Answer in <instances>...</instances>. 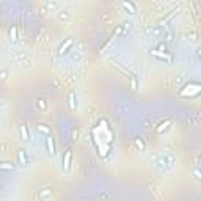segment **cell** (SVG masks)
<instances>
[{
    "instance_id": "2",
    "label": "cell",
    "mask_w": 201,
    "mask_h": 201,
    "mask_svg": "<svg viewBox=\"0 0 201 201\" xmlns=\"http://www.w3.org/2000/svg\"><path fill=\"white\" fill-rule=\"evenodd\" d=\"M72 44H74V39H72V38H68L65 43L60 46V49H58V55H65V53L68 52V49L72 47Z\"/></svg>"
},
{
    "instance_id": "13",
    "label": "cell",
    "mask_w": 201,
    "mask_h": 201,
    "mask_svg": "<svg viewBox=\"0 0 201 201\" xmlns=\"http://www.w3.org/2000/svg\"><path fill=\"white\" fill-rule=\"evenodd\" d=\"M0 168H2V170H11L13 171V165H11V163H8V162H3V163H0Z\"/></svg>"
},
{
    "instance_id": "8",
    "label": "cell",
    "mask_w": 201,
    "mask_h": 201,
    "mask_svg": "<svg viewBox=\"0 0 201 201\" xmlns=\"http://www.w3.org/2000/svg\"><path fill=\"white\" fill-rule=\"evenodd\" d=\"M36 131L41 132V134H44V135H47V137L50 135V129L46 124H38V126H36Z\"/></svg>"
},
{
    "instance_id": "17",
    "label": "cell",
    "mask_w": 201,
    "mask_h": 201,
    "mask_svg": "<svg viewBox=\"0 0 201 201\" xmlns=\"http://www.w3.org/2000/svg\"><path fill=\"white\" fill-rule=\"evenodd\" d=\"M10 33H11V38H13V39H16V38H14V36H16V30H14V29H11V30H10Z\"/></svg>"
},
{
    "instance_id": "1",
    "label": "cell",
    "mask_w": 201,
    "mask_h": 201,
    "mask_svg": "<svg viewBox=\"0 0 201 201\" xmlns=\"http://www.w3.org/2000/svg\"><path fill=\"white\" fill-rule=\"evenodd\" d=\"M201 94V83L198 82H189V83L181 90L182 97H198Z\"/></svg>"
},
{
    "instance_id": "11",
    "label": "cell",
    "mask_w": 201,
    "mask_h": 201,
    "mask_svg": "<svg viewBox=\"0 0 201 201\" xmlns=\"http://www.w3.org/2000/svg\"><path fill=\"white\" fill-rule=\"evenodd\" d=\"M170 124H171V123H170L168 120H167V121H163V123H160V126L157 127V132H159V134H162V132H165V131H168V127H170Z\"/></svg>"
},
{
    "instance_id": "19",
    "label": "cell",
    "mask_w": 201,
    "mask_h": 201,
    "mask_svg": "<svg viewBox=\"0 0 201 201\" xmlns=\"http://www.w3.org/2000/svg\"><path fill=\"white\" fill-rule=\"evenodd\" d=\"M199 163H201V157H199Z\"/></svg>"
},
{
    "instance_id": "3",
    "label": "cell",
    "mask_w": 201,
    "mask_h": 201,
    "mask_svg": "<svg viewBox=\"0 0 201 201\" xmlns=\"http://www.w3.org/2000/svg\"><path fill=\"white\" fill-rule=\"evenodd\" d=\"M151 55L156 57V58H159V60L171 61V55H168V53H165V52H160V50H151Z\"/></svg>"
},
{
    "instance_id": "10",
    "label": "cell",
    "mask_w": 201,
    "mask_h": 201,
    "mask_svg": "<svg viewBox=\"0 0 201 201\" xmlns=\"http://www.w3.org/2000/svg\"><path fill=\"white\" fill-rule=\"evenodd\" d=\"M58 19H60V21H69V19H71V13L66 11V10L60 11V13H58Z\"/></svg>"
},
{
    "instance_id": "15",
    "label": "cell",
    "mask_w": 201,
    "mask_h": 201,
    "mask_svg": "<svg viewBox=\"0 0 201 201\" xmlns=\"http://www.w3.org/2000/svg\"><path fill=\"white\" fill-rule=\"evenodd\" d=\"M193 175H195V178H196L198 181H201V167H198V168L193 170Z\"/></svg>"
},
{
    "instance_id": "4",
    "label": "cell",
    "mask_w": 201,
    "mask_h": 201,
    "mask_svg": "<svg viewBox=\"0 0 201 201\" xmlns=\"http://www.w3.org/2000/svg\"><path fill=\"white\" fill-rule=\"evenodd\" d=\"M46 146H47V151H49V154H55V145H53V138L49 135L47 138H46Z\"/></svg>"
},
{
    "instance_id": "14",
    "label": "cell",
    "mask_w": 201,
    "mask_h": 201,
    "mask_svg": "<svg viewBox=\"0 0 201 201\" xmlns=\"http://www.w3.org/2000/svg\"><path fill=\"white\" fill-rule=\"evenodd\" d=\"M49 195H50V189H46V190H41L39 192V198L41 199H44L46 196H49Z\"/></svg>"
},
{
    "instance_id": "12",
    "label": "cell",
    "mask_w": 201,
    "mask_h": 201,
    "mask_svg": "<svg viewBox=\"0 0 201 201\" xmlns=\"http://www.w3.org/2000/svg\"><path fill=\"white\" fill-rule=\"evenodd\" d=\"M123 6L126 8L127 11H129V14H135V6H134L132 3H129V2H123Z\"/></svg>"
},
{
    "instance_id": "16",
    "label": "cell",
    "mask_w": 201,
    "mask_h": 201,
    "mask_svg": "<svg viewBox=\"0 0 201 201\" xmlns=\"http://www.w3.org/2000/svg\"><path fill=\"white\" fill-rule=\"evenodd\" d=\"M135 145H137V146H138V148H140V149H143V148H145V146H143V141H141L140 138H137V140H135Z\"/></svg>"
},
{
    "instance_id": "6",
    "label": "cell",
    "mask_w": 201,
    "mask_h": 201,
    "mask_svg": "<svg viewBox=\"0 0 201 201\" xmlns=\"http://www.w3.org/2000/svg\"><path fill=\"white\" fill-rule=\"evenodd\" d=\"M19 134H21V138L24 141H30V135H29V131H27L25 126H21L19 127Z\"/></svg>"
},
{
    "instance_id": "9",
    "label": "cell",
    "mask_w": 201,
    "mask_h": 201,
    "mask_svg": "<svg viewBox=\"0 0 201 201\" xmlns=\"http://www.w3.org/2000/svg\"><path fill=\"white\" fill-rule=\"evenodd\" d=\"M17 160H19V163L21 165H27V154H25V151H19L17 152Z\"/></svg>"
},
{
    "instance_id": "18",
    "label": "cell",
    "mask_w": 201,
    "mask_h": 201,
    "mask_svg": "<svg viewBox=\"0 0 201 201\" xmlns=\"http://www.w3.org/2000/svg\"><path fill=\"white\" fill-rule=\"evenodd\" d=\"M196 55L201 58V47H199V49H196Z\"/></svg>"
},
{
    "instance_id": "5",
    "label": "cell",
    "mask_w": 201,
    "mask_h": 201,
    "mask_svg": "<svg viewBox=\"0 0 201 201\" xmlns=\"http://www.w3.org/2000/svg\"><path fill=\"white\" fill-rule=\"evenodd\" d=\"M71 157H72L71 151H66L65 157H63V168H65V170H69V167H71Z\"/></svg>"
},
{
    "instance_id": "7",
    "label": "cell",
    "mask_w": 201,
    "mask_h": 201,
    "mask_svg": "<svg viewBox=\"0 0 201 201\" xmlns=\"http://www.w3.org/2000/svg\"><path fill=\"white\" fill-rule=\"evenodd\" d=\"M76 107H77L76 93H71V94H69V108H71V110H76Z\"/></svg>"
}]
</instances>
